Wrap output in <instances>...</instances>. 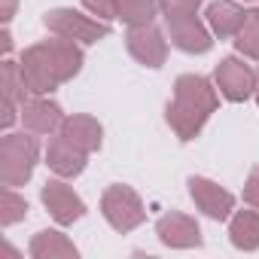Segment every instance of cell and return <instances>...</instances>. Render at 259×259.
I'll use <instances>...</instances> for the list:
<instances>
[{
  "label": "cell",
  "instance_id": "cell-1",
  "mask_svg": "<svg viewBox=\"0 0 259 259\" xmlns=\"http://www.w3.org/2000/svg\"><path fill=\"white\" fill-rule=\"evenodd\" d=\"M79 67H82V49H79V43L64 40V37L46 40V43H37V46L25 49V55L19 61L28 95L55 92L61 82L73 79L79 73Z\"/></svg>",
  "mask_w": 259,
  "mask_h": 259
},
{
  "label": "cell",
  "instance_id": "cell-2",
  "mask_svg": "<svg viewBox=\"0 0 259 259\" xmlns=\"http://www.w3.org/2000/svg\"><path fill=\"white\" fill-rule=\"evenodd\" d=\"M220 98H217V89L210 85V79L198 76V73H183L177 76L174 82V98L168 101V125L171 132L180 138V141H192L201 135L204 122L210 119V113L217 110Z\"/></svg>",
  "mask_w": 259,
  "mask_h": 259
},
{
  "label": "cell",
  "instance_id": "cell-3",
  "mask_svg": "<svg viewBox=\"0 0 259 259\" xmlns=\"http://www.w3.org/2000/svg\"><path fill=\"white\" fill-rule=\"evenodd\" d=\"M40 156V144L31 135H7L0 141V183L4 186H25L34 174Z\"/></svg>",
  "mask_w": 259,
  "mask_h": 259
},
{
  "label": "cell",
  "instance_id": "cell-4",
  "mask_svg": "<svg viewBox=\"0 0 259 259\" xmlns=\"http://www.w3.org/2000/svg\"><path fill=\"white\" fill-rule=\"evenodd\" d=\"M101 213H104V220L116 229V232H132V229H138L144 220H147V210H144V201H141V195L132 189V186H122V183H116V186H110L107 192H104V198H101Z\"/></svg>",
  "mask_w": 259,
  "mask_h": 259
},
{
  "label": "cell",
  "instance_id": "cell-5",
  "mask_svg": "<svg viewBox=\"0 0 259 259\" xmlns=\"http://www.w3.org/2000/svg\"><path fill=\"white\" fill-rule=\"evenodd\" d=\"M43 25L55 34V37H64V40H73V43H82V46H92L98 40H104L110 34V25L101 22V19H89L76 10H49Z\"/></svg>",
  "mask_w": 259,
  "mask_h": 259
},
{
  "label": "cell",
  "instance_id": "cell-6",
  "mask_svg": "<svg viewBox=\"0 0 259 259\" xmlns=\"http://www.w3.org/2000/svg\"><path fill=\"white\" fill-rule=\"evenodd\" d=\"M256 73L250 64H244L241 58H223L213 70V85L220 89V95L232 104H241L247 101L253 92H256Z\"/></svg>",
  "mask_w": 259,
  "mask_h": 259
},
{
  "label": "cell",
  "instance_id": "cell-7",
  "mask_svg": "<svg viewBox=\"0 0 259 259\" xmlns=\"http://www.w3.org/2000/svg\"><path fill=\"white\" fill-rule=\"evenodd\" d=\"M128 55L144 67H162L168 58V40L156 25H144V28H128L125 37Z\"/></svg>",
  "mask_w": 259,
  "mask_h": 259
},
{
  "label": "cell",
  "instance_id": "cell-8",
  "mask_svg": "<svg viewBox=\"0 0 259 259\" xmlns=\"http://www.w3.org/2000/svg\"><path fill=\"white\" fill-rule=\"evenodd\" d=\"M40 198H43L46 210L52 213V220H55L58 226H73V223L82 220V213H85L82 198H79L67 183H61V180H46L43 189H40Z\"/></svg>",
  "mask_w": 259,
  "mask_h": 259
},
{
  "label": "cell",
  "instance_id": "cell-9",
  "mask_svg": "<svg viewBox=\"0 0 259 259\" xmlns=\"http://www.w3.org/2000/svg\"><path fill=\"white\" fill-rule=\"evenodd\" d=\"M189 195H192L195 207L210 220H226L235 207V195L207 177H189Z\"/></svg>",
  "mask_w": 259,
  "mask_h": 259
},
{
  "label": "cell",
  "instance_id": "cell-10",
  "mask_svg": "<svg viewBox=\"0 0 259 259\" xmlns=\"http://www.w3.org/2000/svg\"><path fill=\"white\" fill-rule=\"evenodd\" d=\"M156 235H159L162 244L177 247V250H189V247H201V244H204L198 223H195L192 217H186V213H177V210L159 217V223H156Z\"/></svg>",
  "mask_w": 259,
  "mask_h": 259
},
{
  "label": "cell",
  "instance_id": "cell-11",
  "mask_svg": "<svg viewBox=\"0 0 259 259\" xmlns=\"http://www.w3.org/2000/svg\"><path fill=\"white\" fill-rule=\"evenodd\" d=\"M64 119L67 116L61 113V107L55 101L40 98V95H34L22 104V122L31 135H55V132H61Z\"/></svg>",
  "mask_w": 259,
  "mask_h": 259
},
{
  "label": "cell",
  "instance_id": "cell-12",
  "mask_svg": "<svg viewBox=\"0 0 259 259\" xmlns=\"http://www.w3.org/2000/svg\"><path fill=\"white\" fill-rule=\"evenodd\" d=\"M168 22V37L171 43L180 49V52H189V55H201L213 46L210 40V31L195 19V16H180V19H165Z\"/></svg>",
  "mask_w": 259,
  "mask_h": 259
},
{
  "label": "cell",
  "instance_id": "cell-13",
  "mask_svg": "<svg viewBox=\"0 0 259 259\" xmlns=\"http://www.w3.org/2000/svg\"><path fill=\"white\" fill-rule=\"evenodd\" d=\"M85 156L82 150H76L67 138H52L49 147H46V165L49 171H55L58 177H79L85 171Z\"/></svg>",
  "mask_w": 259,
  "mask_h": 259
},
{
  "label": "cell",
  "instance_id": "cell-14",
  "mask_svg": "<svg viewBox=\"0 0 259 259\" xmlns=\"http://www.w3.org/2000/svg\"><path fill=\"white\" fill-rule=\"evenodd\" d=\"M58 135L67 138L76 150H82V153H95V150H101L104 128H101L98 119L79 113V116H67V119H64V125H61V132H58Z\"/></svg>",
  "mask_w": 259,
  "mask_h": 259
},
{
  "label": "cell",
  "instance_id": "cell-15",
  "mask_svg": "<svg viewBox=\"0 0 259 259\" xmlns=\"http://www.w3.org/2000/svg\"><path fill=\"white\" fill-rule=\"evenodd\" d=\"M244 19H247V13L235 4V0H213L207 7V25L220 40L238 37V31L244 28Z\"/></svg>",
  "mask_w": 259,
  "mask_h": 259
},
{
  "label": "cell",
  "instance_id": "cell-16",
  "mask_svg": "<svg viewBox=\"0 0 259 259\" xmlns=\"http://www.w3.org/2000/svg\"><path fill=\"white\" fill-rule=\"evenodd\" d=\"M31 256L34 259H76V247L67 241V235L61 232H37L31 241Z\"/></svg>",
  "mask_w": 259,
  "mask_h": 259
},
{
  "label": "cell",
  "instance_id": "cell-17",
  "mask_svg": "<svg viewBox=\"0 0 259 259\" xmlns=\"http://www.w3.org/2000/svg\"><path fill=\"white\" fill-rule=\"evenodd\" d=\"M229 238L238 250H259V210H238L229 223Z\"/></svg>",
  "mask_w": 259,
  "mask_h": 259
},
{
  "label": "cell",
  "instance_id": "cell-18",
  "mask_svg": "<svg viewBox=\"0 0 259 259\" xmlns=\"http://www.w3.org/2000/svg\"><path fill=\"white\" fill-rule=\"evenodd\" d=\"M156 10H159V0H119L116 19L128 28H144V25H153Z\"/></svg>",
  "mask_w": 259,
  "mask_h": 259
},
{
  "label": "cell",
  "instance_id": "cell-19",
  "mask_svg": "<svg viewBox=\"0 0 259 259\" xmlns=\"http://www.w3.org/2000/svg\"><path fill=\"white\" fill-rule=\"evenodd\" d=\"M235 46H238L241 55L259 61V10H250V13H247L244 28H241L238 37H235Z\"/></svg>",
  "mask_w": 259,
  "mask_h": 259
},
{
  "label": "cell",
  "instance_id": "cell-20",
  "mask_svg": "<svg viewBox=\"0 0 259 259\" xmlns=\"http://www.w3.org/2000/svg\"><path fill=\"white\" fill-rule=\"evenodd\" d=\"M28 101V89L22 79V70L16 61H4V104H25Z\"/></svg>",
  "mask_w": 259,
  "mask_h": 259
},
{
  "label": "cell",
  "instance_id": "cell-21",
  "mask_svg": "<svg viewBox=\"0 0 259 259\" xmlns=\"http://www.w3.org/2000/svg\"><path fill=\"white\" fill-rule=\"evenodd\" d=\"M25 217H28V201H25L22 195H16L13 186H7L4 195H0V223H4V226H13V223H19V220H25Z\"/></svg>",
  "mask_w": 259,
  "mask_h": 259
},
{
  "label": "cell",
  "instance_id": "cell-22",
  "mask_svg": "<svg viewBox=\"0 0 259 259\" xmlns=\"http://www.w3.org/2000/svg\"><path fill=\"white\" fill-rule=\"evenodd\" d=\"M201 0H159V10L165 19H180V16H195Z\"/></svg>",
  "mask_w": 259,
  "mask_h": 259
},
{
  "label": "cell",
  "instance_id": "cell-23",
  "mask_svg": "<svg viewBox=\"0 0 259 259\" xmlns=\"http://www.w3.org/2000/svg\"><path fill=\"white\" fill-rule=\"evenodd\" d=\"M82 7H85L92 16H98L101 22H107V19H116L119 0H82Z\"/></svg>",
  "mask_w": 259,
  "mask_h": 259
},
{
  "label": "cell",
  "instance_id": "cell-24",
  "mask_svg": "<svg viewBox=\"0 0 259 259\" xmlns=\"http://www.w3.org/2000/svg\"><path fill=\"white\" fill-rule=\"evenodd\" d=\"M244 201L259 210V168H253L250 177H247V183H244Z\"/></svg>",
  "mask_w": 259,
  "mask_h": 259
},
{
  "label": "cell",
  "instance_id": "cell-25",
  "mask_svg": "<svg viewBox=\"0 0 259 259\" xmlns=\"http://www.w3.org/2000/svg\"><path fill=\"white\" fill-rule=\"evenodd\" d=\"M13 13H16V0H4V7H0V19L10 22V19H13Z\"/></svg>",
  "mask_w": 259,
  "mask_h": 259
},
{
  "label": "cell",
  "instance_id": "cell-26",
  "mask_svg": "<svg viewBox=\"0 0 259 259\" xmlns=\"http://www.w3.org/2000/svg\"><path fill=\"white\" fill-rule=\"evenodd\" d=\"M253 95H256V104H259V82H256V92H253Z\"/></svg>",
  "mask_w": 259,
  "mask_h": 259
}]
</instances>
